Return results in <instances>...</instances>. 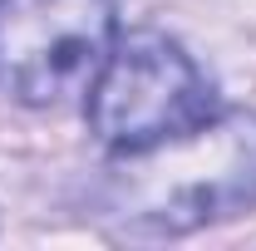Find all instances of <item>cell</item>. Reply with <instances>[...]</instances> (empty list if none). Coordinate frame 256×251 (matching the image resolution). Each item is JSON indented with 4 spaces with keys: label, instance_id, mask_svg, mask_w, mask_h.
Wrapping results in <instances>:
<instances>
[{
    "label": "cell",
    "instance_id": "cell-1",
    "mask_svg": "<svg viewBox=\"0 0 256 251\" xmlns=\"http://www.w3.org/2000/svg\"><path fill=\"white\" fill-rule=\"evenodd\" d=\"M104 202L118 226L148 236H182L256 207V114H212L143 153H114Z\"/></svg>",
    "mask_w": 256,
    "mask_h": 251
},
{
    "label": "cell",
    "instance_id": "cell-2",
    "mask_svg": "<svg viewBox=\"0 0 256 251\" xmlns=\"http://www.w3.org/2000/svg\"><path fill=\"white\" fill-rule=\"evenodd\" d=\"M217 114L207 74L158 30L114 40L89 89V128L108 153H143Z\"/></svg>",
    "mask_w": 256,
    "mask_h": 251
},
{
    "label": "cell",
    "instance_id": "cell-3",
    "mask_svg": "<svg viewBox=\"0 0 256 251\" xmlns=\"http://www.w3.org/2000/svg\"><path fill=\"white\" fill-rule=\"evenodd\" d=\"M118 40L114 0H0V89L60 108L94 89Z\"/></svg>",
    "mask_w": 256,
    "mask_h": 251
}]
</instances>
